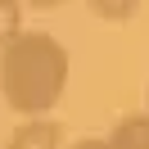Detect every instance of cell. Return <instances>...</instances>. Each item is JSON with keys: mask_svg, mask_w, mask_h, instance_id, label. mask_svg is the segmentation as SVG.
I'll return each instance as SVG.
<instances>
[{"mask_svg": "<svg viewBox=\"0 0 149 149\" xmlns=\"http://www.w3.org/2000/svg\"><path fill=\"white\" fill-rule=\"evenodd\" d=\"M68 86V50L50 32L23 27L9 45L0 50V95L23 122L50 118Z\"/></svg>", "mask_w": 149, "mask_h": 149, "instance_id": "obj_1", "label": "cell"}, {"mask_svg": "<svg viewBox=\"0 0 149 149\" xmlns=\"http://www.w3.org/2000/svg\"><path fill=\"white\" fill-rule=\"evenodd\" d=\"M63 145V127L54 118H32V122H18L5 140V149H59Z\"/></svg>", "mask_w": 149, "mask_h": 149, "instance_id": "obj_2", "label": "cell"}, {"mask_svg": "<svg viewBox=\"0 0 149 149\" xmlns=\"http://www.w3.org/2000/svg\"><path fill=\"white\" fill-rule=\"evenodd\" d=\"M104 140L109 149H149V113H122Z\"/></svg>", "mask_w": 149, "mask_h": 149, "instance_id": "obj_3", "label": "cell"}, {"mask_svg": "<svg viewBox=\"0 0 149 149\" xmlns=\"http://www.w3.org/2000/svg\"><path fill=\"white\" fill-rule=\"evenodd\" d=\"M23 32V5L18 0H0V50Z\"/></svg>", "mask_w": 149, "mask_h": 149, "instance_id": "obj_4", "label": "cell"}, {"mask_svg": "<svg viewBox=\"0 0 149 149\" xmlns=\"http://www.w3.org/2000/svg\"><path fill=\"white\" fill-rule=\"evenodd\" d=\"M68 149H109V140H100V136H81V140H72Z\"/></svg>", "mask_w": 149, "mask_h": 149, "instance_id": "obj_5", "label": "cell"}, {"mask_svg": "<svg viewBox=\"0 0 149 149\" xmlns=\"http://www.w3.org/2000/svg\"><path fill=\"white\" fill-rule=\"evenodd\" d=\"M145 113H149V91H145Z\"/></svg>", "mask_w": 149, "mask_h": 149, "instance_id": "obj_6", "label": "cell"}]
</instances>
